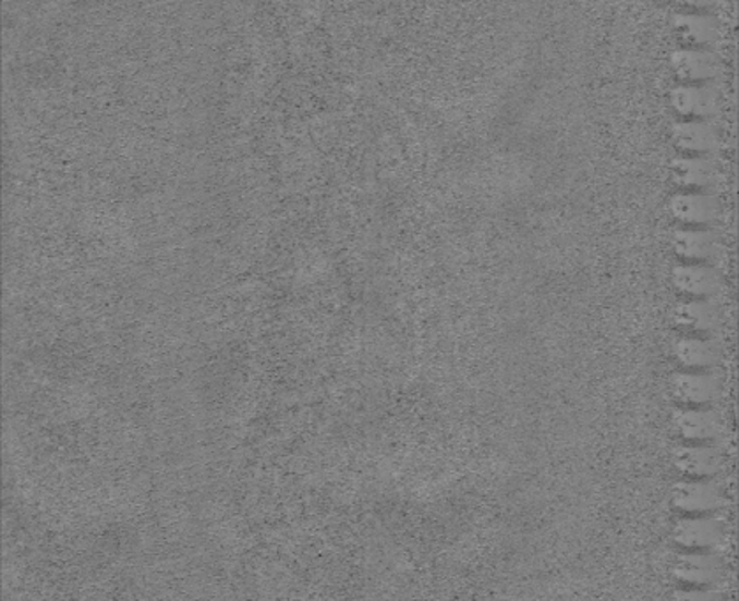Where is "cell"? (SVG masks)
<instances>
[{
  "label": "cell",
  "mask_w": 739,
  "mask_h": 601,
  "mask_svg": "<svg viewBox=\"0 0 739 601\" xmlns=\"http://www.w3.org/2000/svg\"><path fill=\"white\" fill-rule=\"evenodd\" d=\"M720 501V491L710 478H683L670 491V503L683 515L713 514Z\"/></svg>",
  "instance_id": "obj_1"
},
{
  "label": "cell",
  "mask_w": 739,
  "mask_h": 601,
  "mask_svg": "<svg viewBox=\"0 0 739 601\" xmlns=\"http://www.w3.org/2000/svg\"><path fill=\"white\" fill-rule=\"evenodd\" d=\"M718 380L707 370L681 369L669 381L670 397L681 406H707L718 395Z\"/></svg>",
  "instance_id": "obj_2"
},
{
  "label": "cell",
  "mask_w": 739,
  "mask_h": 601,
  "mask_svg": "<svg viewBox=\"0 0 739 601\" xmlns=\"http://www.w3.org/2000/svg\"><path fill=\"white\" fill-rule=\"evenodd\" d=\"M669 212L681 226L707 228L718 216V201L706 191H679L670 198Z\"/></svg>",
  "instance_id": "obj_3"
},
{
  "label": "cell",
  "mask_w": 739,
  "mask_h": 601,
  "mask_svg": "<svg viewBox=\"0 0 739 601\" xmlns=\"http://www.w3.org/2000/svg\"><path fill=\"white\" fill-rule=\"evenodd\" d=\"M670 538L683 551H712L720 541L722 528L710 515H685L676 520Z\"/></svg>",
  "instance_id": "obj_4"
},
{
  "label": "cell",
  "mask_w": 739,
  "mask_h": 601,
  "mask_svg": "<svg viewBox=\"0 0 739 601\" xmlns=\"http://www.w3.org/2000/svg\"><path fill=\"white\" fill-rule=\"evenodd\" d=\"M673 577L679 586L712 588L720 577V561L710 551H683L673 565Z\"/></svg>",
  "instance_id": "obj_5"
},
{
  "label": "cell",
  "mask_w": 739,
  "mask_h": 601,
  "mask_svg": "<svg viewBox=\"0 0 739 601\" xmlns=\"http://www.w3.org/2000/svg\"><path fill=\"white\" fill-rule=\"evenodd\" d=\"M670 70L681 84H706L718 73V61L707 48L679 47L669 57Z\"/></svg>",
  "instance_id": "obj_6"
},
{
  "label": "cell",
  "mask_w": 739,
  "mask_h": 601,
  "mask_svg": "<svg viewBox=\"0 0 739 601\" xmlns=\"http://www.w3.org/2000/svg\"><path fill=\"white\" fill-rule=\"evenodd\" d=\"M670 283L683 298H712L720 287V275L710 265L681 261L670 272Z\"/></svg>",
  "instance_id": "obj_7"
},
{
  "label": "cell",
  "mask_w": 739,
  "mask_h": 601,
  "mask_svg": "<svg viewBox=\"0 0 739 601\" xmlns=\"http://www.w3.org/2000/svg\"><path fill=\"white\" fill-rule=\"evenodd\" d=\"M673 144L681 154L710 156L718 148V131L706 119H679L670 131Z\"/></svg>",
  "instance_id": "obj_8"
},
{
  "label": "cell",
  "mask_w": 739,
  "mask_h": 601,
  "mask_svg": "<svg viewBox=\"0 0 739 601\" xmlns=\"http://www.w3.org/2000/svg\"><path fill=\"white\" fill-rule=\"evenodd\" d=\"M670 108L679 119H710L718 110V96L706 84H679L669 94Z\"/></svg>",
  "instance_id": "obj_9"
},
{
  "label": "cell",
  "mask_w": 739,
  "mask_h": 601,
  "mask_svg": "<svg viewBox=\"0 0 739 601\" xmlns=\"http://www.w3.org/2000/svg\"><path fill=\"white\" fill-rule=\"evenodd\" d=\"M673 466L683 478H713L720 469L722 457L710 443L685 441L673 452Z\"/></svg>",
  "instance_id": "obj_10"
},
{
  "label": "cell",
  "mask_w": 739,
  "mask_h": 601,
  "mask_svg": "<svg viewBox=\"0 0 739 601\" xmlns=\"http://www.w3.org/2000/svg\"><path fill=\"white\" fill-rule=\"evenodd\" d=\"M673 426L687 443H712L720 430L716 413L706 406H681L673 417Z\"/></svg>",
  "instance_id": "obj_11"
},
{
  "label": "cell",
  "mask_w": 739,
  "mask_h": 601,
  "mask_svg": "<svg viewBox=\"0 0 739 601\" xmlns=\"http://www.w3.org/2000/svg\"><path fill=\"white\" fill-rule=\"evenodd\" d=\"M673 28L679 41L687 47L707 48L718 39V22L706 11H683L676 13Z\"/></svg>",
  "instance_id": "obj_12"
},
{
  "label": "cell",
  "mask_w": 739,
  "mask_h": 601,
  "mask_svg": "<svg viewBox=\"0 0 739 601\" xmlns=\"http://www.w3.org/2000/svg\"><path fill=\"white\" fill-rule=\"evenodd\" d=\"M669 172L679 191H706L715 181V164L707 156L679 154L670 162Z\"/></svg>",
  "instance_id": "obj_13"
},
{
  "label": "cell",
  "mask_w": 739,
  "mask_h": 601,
  "mask_svg": "<svg viewBox=\"0 0 739 601\" xmlns=\"http://www.w3.org/2000/svg\"><path fill=\"white\" fill-rule=\"evenodd\" d=\"M670 247L681 261L706 263L715 256L716 238L707 228L679 226L670 236Z\"/></svg>",
  "instance_id": "obj_14"
},
{
  "label": "cell",
  "mask_w": 739,
  "mask_h": 601,
  "mask_svg": "<svg viewBox=\"0 0 739 601\" xmlns=\"http://www.w3.org/2000/svg\"><path fill=\"white\" fill-rule=\"evenodd\" d=\"M670 318L681 332L704 335L715 329L718 312L710 298H685L673 307Z\"/></svg>",
  "instance_id": "obj_15"
},
{
  "label": "cell",
  "mask_w": 739,
  "mask_h": 601,
  "mask_svg": "<svg viewBox=\"0 0 739 601\" xmlns=\"http://www.w3.org/2000/svg\"><path fill=\"white\" fill-rule=\"evenodd\" d=\"M673 355L681 369L710 370L720 360V349L712 339L685 333L673 346Z\"/></svg>",
  "instance_id": "obj_16"
},
{
  "label": "cell",
  "mask_w": 739,
  "mask_h": 601,
  "mask_svg": "<svg viewBox=\"0 0 739 601\" xmlns=\"http://www.w3.org/2000/svg\"><path fill=\"white\" fill-rule=\"evenodd\" d=\"M673 597L681 601H713L716 600L715 592L710 588H690V586H681L676 589Z\"/></svg>",
  "instance_id": "obj_17"
},
{
  "label": "cell",
  "mask_w": 739,
  "mask_h": 601,
  "mask_svg": "<svg viewBox=\"0 0 739 601\" xmlns=\"http://www.w3.org/2000/svg\"><path fill=\"white\" fill-rule=\"evenodd\" d=\"M685 11H706L716 4V0H676Z\"/></svg>",
  "instance_id": "obj_18"
}]
</instances>
